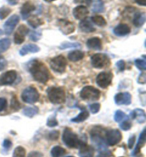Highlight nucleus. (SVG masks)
Instances as JSON below:
<instances>
[{
  "mask_svg": "<svg viewBox=\"0 0 146 157\" xmlns=\"http://www.w3.org/2000/svg\"><path fill=\"white\" fill-rule=\"evenodd\" d=\"M29 71L36 81L46 83L49 79V71L47 67L41 62L33 60L29 66Z\"/></svg>",
  "mask_w": 146,
  "mask_h": 157,
  "instance_id": "obj_1",
  "label": "nucleus"
},
{
  "mask_svg": "<svg viewBox=\"0 0 146 157\" xmlns=\"http://www.w3.org/2000/svg\"><path fill=\"white\" fill-rule=\"evenodd\" d=\"M63 142L69 148L77 149L81 144L82 142L78 138V136L69 129H65L62 136Z\"/></svg>",
  "mask_w": 146,
  "mask_h": 157,
  "instance_id": "obj_2",
  "label": "nucleus"
},
{
  "mask_svg": "<svg viewBox=\"0 0 146 157\" xmlns=\"http://www.w3.org/2000/svg\"><path fill=\"white\" fill-rule=\"evenodd\" d=\"M49 100L53 104H61L65 102L66 95L64 90L61 87H52L47 91Z\"/></svg>",
  "mask_w": 146,
  "mask_h": 157,
  "instance_id": "obj_3",
  "label": "nucleus"
},
{
  "mask_svg": "<svg viewBox=\"0 0 146 157\" xmlns=\"http://www.w3.org/2000/svg\"><path fill=\"white\" fill-rule=\"evenodd\" d=\"M80 96L84 100L96 101L100 98L101 93L95 87L92 86H86L81 91Z\"/></svg>",
  "mask_w": 146,
  "mask_h": 157,
  "instance_id": "obj_4",
  "label": "nucleus"
},
{
  "mask_svg": "<svg viewBox=\"0 0 146 157\" xmlns=\"http://www.w3.org/2000/svg\"><path fill=\"white\" fill-rule=\"evenodd\" d=\"M22 99L29 104H34L39 99V93L34 87H28L22 94Z\"/></svg>",
  "mask_w": 146,
  "mask_h": 157,
  "instance_id": "obj_5",
  "label": "nucleus"
},
{
  "mask_svg": "<svg viewBox=\"0 0 146 157\" xmlns=\"http://www.w3.org/2000/svg\"><path fill=\"white\" fill-rule=\"evenodd\" d=\"M66 59L63 56H58L53 58L51 60V68L53 71L57 72V73H64L66 70Z\"/></svg>",
  "mask_w": 146,
  "mask_h": 157,
  "instance_id": "obj_6",
  "label": "nucleus"
},
{
  "mask_svg": "<svg viewBox=\"0 0 146 157\" xmlns=\"http://www.w3.org/2000/svg\"><path fill=\"white\" fill-rule=\"evenodd\" d=\"M105 142L109 146H114L122 140V134L118 129H110L105 134Z\"/></svg>",
  "mask_w": 146,
  "mask_h": 157,
  "instance_id": "obj_7",
  "label": "nucleus"
},
{
  "mask_svg": "<svg viewBox=\"0 0 146 157\" xmlns=\"http://www.w3.org/2000/svg\"><path fill=\"white\" fill-rule=\"evenodd\" d=\"M91 64L96 68H103L109 64V58L103 53H96L91 57Z\"/></svg>",
  "mask_w": 146,
  "mask_h": 157,
  "instance_id": "obj_8",
  "label": "nucleus"
},
{
  "mask_svg": "<svg viewBox=\"0 0 146 157\" xmlns=\"http://www.w3.org/2000/svg\"><path fill=\"white\" fill-rule=\"evenodd\" d=\"M113 75L111 73L102 72L96 78V83L101 88H106L111 84Z\"/></svg>",
  "mask_w": 146,
  "mask_h": 157,
  "instance_id": "obj_9",
  "label": "nucleus"
},
{
  "mask_svg": "<svg viewBox=\"0 0 146 157\" xmlns=\"http://www.w3.org/2000/svg\"><path fill=\"white\" fill-rule=\"evenodd\" d=\"M17 74L15 71H9L0 75V86H9L14 83L17 79Z\"/></svg>",
  "mask_w": 146,
  "mask_h": 157,
  "instance_id": "obj_10",
  "label": "nucleus"
},
{
  "mask_svg": "<svg viewBox=\"0 0 146 157\" xmlns=\"http://www.w3.org/2000/svg\"><path fill=\"white\" fill-rule=\"evenodd\" d=\"M57 26L60 31L65 35H69L75 30V26L71 21L66 19H60L57 21Z\"/></svg>",
  "mask_w": 146,
  "mask_h": 157,
  "instance_id": "obj_11",
  "label": "nucleus"
},
{
  "mask_svg": "<svg viewBox=\"0 0 146 157\" xmlns=\"http://www.w3.org/2000/svg\"><path fill=\"white\" fill-rule=\"evenodd\" d=\"M29 32V29L25 25H21L16 31L14 36V41L16 44H21L24 41L26 35Z\"/></svg>",
  "mask_w": 146,
  "mask_h": 157,
  "instance_id": "obj_12",
  "label": "nucleus"
},
{
  "mask_svg": "<svg viewBox=\"0 0 146 157\" xmlns=\"http://www.w3.org/2000/svg\"><path fill=\"white\" fill-rule=\"evenodd\" d=\"M19 21V17L17 15H13L5 22L4 25V32L6 34L10 35L14 31L15 26L17 25Z\"/></svg>",
  "mask_w": 146,
  "mask_h": 157,
  "instance_id": "obj_13",
  "label": "nucleus"
},
{
  "mask_svg": "<svg viewBox=\"0 0 146 157\" xmlns=\"http://www.w3.org/2000/svg\"><path fill=\"white\" fill-rule=\"evenodd\" d=\"M114 100L118 105H128L131 103L132 97L129 93H120L116 95Z\"/></svg>",
  "mask_w": 146,
  "mask_h": 157,
  "instance_id": "obj_14",
  "label": "nucleus"
},
{
  "mask_svg": "<svg viewBox=\"0 0 146 157\" xmlns=\"http://www.w3.org/2000/svg\"><path fill=\"white\" fill-rule=\"evenodd\" d=\"M89 14V11L86 6L84 5H80L74 8L73 11V17L76 19L83 20L86 19V17Z\"/></svg>",
  "mask_w": 146,
  "mask_h": 157,
  "instance_id": "obj_15",
  "label": "nucleus"
},
{
  "mask_svg": "<svg viewBox=\"0 0 146 157\" xmlns=\"http://www.w3.org/2000/svg\"><path fill=\"white\" fill-rule=\"evenodd\" d=\"M93 147L89 146L86 144L82 143L79 147V156L80 157H93L94 156Z\"/></svg>",
  "mask_w": 146,
  "mask_h": 157,
  "instance_id": "obj_16",
  "label": "nucleus"
},
{
  "mask_svg": "<svg viewBox=\"0 0 146 157\" xmlns=\"http://www.w3.org/2000/svg\"><path fill=\"white\" fill-rule=\"evenodd\" d=\"M35 10V6L30 2H25L21 8V14L24 19H26L30 15L31 12H32Z\"/></svg>",
  "mask_w": 146,
  "mask_h": 157,
  "instance_id": "obj_17",
  "label": "nucleus"
},
{
  "mask_svg": "<svg viewBox=\"0 0 146 157\" xmlns=\"http://www.w3.org/2000/svg\"><path fill=\"white\" fill-rule=\"evenodd\" d=\"M131 117L140 124L144 123L146 120L145 111L142 109H136L131 113Z\"/></svg>",
  "mask_w": 146,
  "mask_h": 157,
  "instance_id": "obj_18",
  "label": "nucleus"
},
{
  "mask_svg": "<svg viewBox=\"0 0 146 157\" xmlns=\"http://www.w3.org/2000/svg\"><path fill=\"white\" fill-rule=\"evenodd\" d=\"M79 28L81 31L85 33H91L96 31V29L94 28L91 21L88 19H84L81 21Z\"/></svg>",
  "mask_w": 146,
  "mask_h": 157,
  "instance_id": "obj_19",
  "label": "nucleus"
},
{
  "mask_svg": "<svg viewBox=\"0 0 146 157\" xmlns=\"http://www.w3.org/2000/svg\"><path fill=\"white\" fill-rule=\"evenodd\" d=\"M113 32L116 35L118 36H125L131 32V29L126 24H119L114 29Z\"/></svg>",
  "mask_w": 146,
  "mask_h": 157,
  "instance_id": "obj_20",
  "label": "nucleus"
},
{
  "mask_svg": "<svg viewBox=\"0 0 146 157\" xmlns=\"http://www.w3.org/2000/svg\"><path fill=\"white\" fill-rule=\"evenodd\" d=\"M39 48L35 44H28L22 47L20 50L19 53L21 56H25L28 53H34L39 51Z\"/></svg>",
  "mask_w": 146,
  "mask_h": 157,
  "instance_id": "obj_21",
  "label": "nucleus"
},
{
  "mask_svg": "<svg viewBox=\"0 0 146 157\" xmlns=\"http://www.w3.org/2000/svg\"><path fill=\"white\" fill-rule=\"evenodd\" d=\"M87 46L93 50H101L102 48V43L99 38L94 37L89 39L87 41Z\"/></svg>",
  "mask_w": 146,
  "mask_h": 157,
  "instance_id": "obj_22",
  "label": "nucleus"
},
{
  "mask_svg": "<svg viewBox=\"0 0 146 157\" xmlns=\"http://www.w3.org/2000/svg\"><path fill=\"white\" fill-rule=\"evenodd\" d=\"M91 5V10L93 12H103L104 10V4H103V0H92Z\"/></svg>",
  "mask_w": 146,
  "mask_h": 157,
  "instance_id": "obj_23",
  "label": "nucleus"
},
{
  "mask_svg": "<svg viewBox=\"0 0 146 157\" xmlns=\"http://www.w3.org/2000/svg\"><path fill=\"white\" fill-rule=\"evenodd\" d=\"M145 143V129H143V132H141L140 137H139L138 144H137V146H136V149H135V150H134L132 155L133 156L136 155V154L140 153L141 148L144 146Z\"/></svg>",
  "mask_w": 146,
  "mask_h": 157,
  "instance_id": "obj_24",
  "label": "nucleus"
},
{
  "mask_svg": "<svg viewBox=\"0 0 146 157\" xmlns=\"http://www.w3.org/2000/svg\"><path fill=\"white\" fill-rule=\"evenodd\" d=\"M145 13L138 12L135 14L133 19V24L137 27H140L142 26L145 22Z\"/></svg>",
  "mask_w": 146,
  "mask_h": 157,
  "instance_id": "obj_25",
  "label": "nucleus"
},
{
  "mask_svg": "<svg viewBox=\"0 0 146 157\" xmlns=\"http://www.w3.org/2000/svg\"><path fill=\"white\" fill-rule=\"evenodd\" d=\"M68 57H69V59L71 60V61L76 62L84 58V53L81 51L76 50L69 53L68 55Z\"/></svg>",
  "mask_w": 146,
  "mask_h": 157,
  "instance_id": "obj_26",
  "label": "nucleus"
},
{
  "mask_svg": "<svg viewBox=\"0 0 146 157\" xmlns=\"http://www.w3.org/2000/svg\"><path fill=\"white\" fill-rule=\"evenodd\" d=\"M28 24L33 28H37L44 24V21L37 16H31L28 17Z\"/></svg>",
  "mask_w": 146,
  "mask_h": 157,
  "instance_id": "obj_27",
  "label": "nucleus"
},
{
  "mask_svg": "<svg viewBox=\"0 0 146 157\" xmlns=\"http://www.w3.org/2000/svg\"><path fill=\"white\" fill-rule=\"evenodd\" d=\"M39 113V109L37 107H27L23 109V114L28 117H33Z\"/></svg>",
  "mask_w": 146,
  "mask_h": 157,
  "instance_id": "obj_28",
  "label": "nucleus"
},
{
  "mask_svg": "<svg viewBox=\"0 0 146 157\" xmlns=\"http://www.w3.org/2000/svg\"><path fill=\"white\" fill-rule=\"evenodd\" d=\"M65 154H66V150L59 146H56L51 151V154L52 157H61Z\"/></svg>",
  "mask_w": 146,
  "mask_h": 157,
  "instance_id": "obj_29",
  "label": "nucleus"
},
{
  "mask_svg": "<svg viewBox=\"0 0 146 157\" xmlns=\"http://www.w3.org/2000/svg\"><path fill=\"white\" fill-rule=\"evenodd\" d=\"M89 117V112L86 110H84L82 111L78 115H77L75 117H73L71 119V122H76V123H78V122H84L86 120V119Z\"/></svg>",
  "mask_w": 146,
  "mask_h": 157,
  "instance_id": "obj_30",
  "label": "nucleus"
},
{
  "mask_svg": "<svg viewBox=\"0 0 146 157\" xmlns=\"http://www.w3.org/2000/svg\"><path fill=\"white\" fill-rule=\"evenodd\" d=\"M10 44L11 41L10 39H8V38L0 40V54L7 50V49L10 48Z\"/></svg>",
  "mask_w": 146,
  "mask_h": 157,
  "instance_id": "obj_31",
  "label": "nucleus"
},
{
  "mask_svg": "<svg viewBox=\"0 0 146 157\" xmlns=\"http://www.w3.org/2000/svg\"><path fill=\"white\" fill-rule=\"evenodd\" d=\"M91 20L94 24L98 26H105L106 25V21L101 16H93V17H92Z\"/></svg>",
  "mask_w": 146,
  "mask_h": 157,
  "instance_id": "obj_32",
  "label": "nucleus"
},
{
  "mask_svg": "<svg viewBox=\"0 0 146 157\" xmlns=\"http://www.w3.org/2000/svg\"><path fill=\"white\" fill-rule=\"evenodd\" d=\"M26 150L22 147H17L15 148L13 152V157H25Z\"/></svg>",
  "mask_w": 146,
  "mask_h": 157,
  "instance_id": "obj_33",
  "label": "nucleus"
},
{
  "mask_svg": "<svg viewBox=\"0 0 146 157\" xmlns=\"http://www.w3.org/2000/svg\"><path fill=\"white\" fill-rule=\"evenodd\" d=\"M126 118H127V116L125 115V114L121 110L116 111L115 113V115H114V120H115L116 122H120L122 120H124V119H126Z\"/></svg>",
  "mask_w": 146,
  "mask_h": 157,
  "instance_id": "obj_34",
  "label": "nucleus"
},
{
  "mask_svg": "<svg viewBox=\"0 0 146 157\" xmlns=\"http://www.w3.org/2000/svg\"><path fill=\"white\" fill-rule=\"evenodd\" d=\"M11 13V9L7 6H2L0 8V19H5Z\"/></svg>",
  "mask_w": 146,
  "mask_h": 157,
  "instance_id": "obj_35",
  "label": "nucleus"
},
{
  "mask_svg": "<svg viewBox=\"0 0 146 157\" xmlns=\"http://www.w3.org/2000/svg\"><path fill=\"white\" fill-rule=\"evenodd\" d=\"M135 64L137 68L141 71H144L146 69V61L145 60L137 59L135 60Z\"/></svg>",
  "mask_w": 146,
  "mask_h": 157,
  "instance_id": "obj_36",
  "label": "nucleus"
},
{
  "mask_svg": "<svg viewBox=\"0 0 146 157\" xmlns=\"http://www.w3.org/2000/svg\"><path fill=\"white\" fill-rule=\"evenodd\" d=\"M11 107H12V108L13 109H14L15 111H17L19 110L20 109V107H21V105H20V103L18 100L17 99V98L15 97H13V98L11 100Z\"/></svg>",
  "mask_w": 146,
  "mask_h": 157,
  "instance_id": "obj_37",
  "label": "nucleus"
},
{
  "mask_svg": "<svg viewBox=\"0 0 146 157\" xmlns=\"http://www.w3.org/2000/svg\"><path fill=\"white\" fill-rule=\"evenodd\" d=\"M80 44L78 43H64L61 45L59 48L61 49H65V48H76V47H79Z\"/></svg>",
  "mask_w": 146,
  "mask_h": 157,
  "instance_id": "obj_38",
  "label": "nucleus"
},
{
  "mask_svg": "<svg viewBox=\"0 0 146 157\" xmlns=\"http://www.w3.org/2000/svg\"><path fill=\"white\" fill-rule=\"evenodd\" d=\"M131 123L129 122L128 120H124L123 122H121L120 124V127L124 131H127L131 128Z\"/></svg>",
  "mask_w": 146,
  "mask_h": 157,
  "instance_id": "obj_39",
  "label": "nucleus"
},
{
  "mask_svg": "<svg viewBox=\"0 0 146 157\" xmlns=\"http://www.w3.org/2000/svg\"><path fill=\"white\" fill-rule=\"evenodd\" d=\"M58 137H59V132L57 131V130L49 132V134H48L49 140H50L51 141L57 140H58Z\"/></svg>",
  "mask_w": 146,
  "mask_h": 157,
  "instance_id": "obj_40",
  "label": "nucleus"
},
{
  "mask_svg": "<svg viewBox=\"0 0 146 157\" xmlns=\"http://www.w3.org/2000/svg\"><path fill=\"white\" fill-rule=\"evenodd\" d=\"M100 107L101 105L99 103H93L90 106V110L93 114H96L100 110Z\"/></svg>",
  "mask_w": 146,
  "mask_h": 157,
  "instance_id": "obj_41",
  "label": "nucleus"
},
{
  "mask_svg": "<svg viewBox=\"0 0 146 157\" xmlns=\"http://www.w3.org/2000/svg\"><path fill=\"white\" fill-rule=\"evenodd\" d=\"M41 33L37 32V31H33L30 34V39L34 41H39L40 38H41Z\"/></svg>",
  "mask_w": 146,
  "mask_h": 157,
  "instance_id": "obj_42",
  "label": "nucleus"
},
{
  "mask_svg": "<svg viewBox=\"0 0 146 157\" xmlns=\"http://www.w3.org/2000/svg\"><path fill=\"white\" fill-rule=\"evenodd\" d=\"M7 107V101L4 98H0V112L4 111Z\"/></svg>",
  "mask_w": 146,
  "mask_h": 157,
  "instance_id": "obj_43",
  "label": "nucleus"
},
{
  "mask_svg": "<svg viewBox=\"0 0 146 157\" xmlns=\"http://www.w3.org/2000/svg\"><path fill=\"white\" fill-rule=\"evenodd\" d=\"M46 125L49 127H56V126H57V125H58V122H57V120L54 118L49 119L48 121H47Z\"/></svg>",
  "mask_w": 146,
  "mask_h": 157,
  "instance_id": "obj_44",
  "label": "nucleus"
},
{
  "mask_svg": "<svg viewBox=\"0 0 146 157\" xmlns=\"http://www.w3.org/2000/svg\"><path fill=\"white\" fill-rule=\"evenodd\" d=\"M6 66H7V61L4 57L0 56V71L4 70L6 68Z\"/></svg>",
  "mask_w": 146,
  "mask_h": 157,
  "instance_id": "obj_45",
  "label": "nucleus"
},
{
  "mask_svg": "<svg viewBox=\"0 0 146 157\" xmlns=\"http://www.w3.org/2000/svg\"><path fill=\"white\" fill-rule=\"evenodd\" d=\"M116 66H117V68H118V69L120 71H124V69H125V62L123 61V60H119V61H118L116 63Z\"/></svg>",
  "mask_w": 146,
  "mask_h": 157,
  "instance_id": "obj_46",
  "label": "nucleus"
},
{
  "mask_svg": "<svg viewBox=\"0 0 146 157\" xmlns=\"http://www.w3.org/2000/svg\"><path fill=\"white\" fill-rule=\"evenodd\" d=\"M92 0H74V2L76 4H84V5H91Z\"/></svg>",
  "mask_w": 146,
  "mask_h": 157,
  "instance_id": "obj_47",
  "label": "nucleus"
},
{
  "mask_svg": "<svg viewBox=\"0 0 146 157\" xmlns=\"http://www.w3.org/2000/svg\"><path fill=\"white\" fill-rule=\"evenodd\" d=\"M2 145H3V147L4 148V149L8 150V149H10L11 147H12V143L10 140H5L4 141V142H3V144H2Z\"/></svg>",
  "mask_w": 146,
  "mask_h": 157,
  "instance_id": "obj_48",
  "label": "nucleus"
},
{
  "mask_svg": "<svg viewBox=\"0 0 146 157\" xmlns=\"http://www.w3.org/2000/svg\"><path fill=\"white\" fill-rule=\"evenodd\" d=\"M135 142H136V136L135 135L131 136L128 140V149H132L133 147L135 144Z\"/></svg>",
  "mask_w": 146,
  "mask_h": 157,
  "instance_id": "obj_49",
  "label": "nucleus"
},
{
  "mask_svg": "<svg viewBox=\"0 0 146 157\" xmlns=\"http://www.w3.org/2000/svg\"><path fill=\"white\" fill-rule=\"evenodd\" d=\"M138 82L140 84H145L146 82V75L145 73H142L139 76Z\"/></svg>",
  "mask_w": 146,
  "mask_h": 157,
  "instance_id": "obj_50",
  "label": "nucleus"
},
{
  "mask_svg": "<svg viewBox=\"0 0 146 157\" xmlns=\"http://www.w3.org/2000/svg\"><path fill=\"white\" fill-rule=\"evenodd\" d=\"M44 155L41 152L39 151H31L28 154L27 157H43Z\"/></svg>",
  "mask_w": 146,
  "mask_h": 157,
  "instance_id": "obj_51",
  "label": "nucleus"
},
{
  "mask_svg": "<svg viewBox=\"0 0 146 157\" xmlns=\"http://www.w3.org/2000/svg\"><path fill=\"white\" fill-rule=\"evenodd\" d=\"M136 2L139 5L145 6L146 5V0H135Z\"/></svg>",
  "mask_w": 146,
  "mask_h": 157,
  "instance_id": "obj_52",
  "label": "nucleus"
},
{
  "mask_svg": "<svg viewBox=\"0 0 146 157\" xmlns=\"http://www.w3.org/2000/svg\"><path fill=\"white\" fill-rule=\"evenodd\" d=\"M18 1L19 0H7L8 3L11 4V5H15V4H17L18 3Z\"/></svg>",
  "mask_w": 146,
  "mask_h": 157,
  "instance_id": "obj_53",
  "label": "nucleus"
},
{
  "mask_svg": "<svg viewBox=\"0 0 146 157\" xmlns=\"http://www.w3.org/2000/svg\"><path fill=\"white\" fill-rule=\"evenodd\" d=\"M96 157H108V156H106V154H101Z\"/></svg>",
  "mask_w": 146,
  "mask_h": 157,
  "instance_id": "obj_54",
  "label": "nucleus"
},
{
  "mask_svg": "<svg viewBox=\"0 0 146 157\" xmlns=\"http://www.w3.org/2000/svg\"><path fill=\"white\" fill-rule=\"evenodd\" d=\"M44 1L46 2H52L53 1H55V0H44Z\"/></svg>",
  "mask_w": 146,
  "mask_h": 157,
  "instance_id": "obj_55",
  "label": "nucleus"
},
{
  "mask_svg": "<svg viewBox=\"0 0 146 157\" xmlns=\"http://www.w3.org/2000/svg\"><path fill=\"white\" fill-rule=\"evenodd\" d=\"M2 34H3V31H2L1 29H0V36H2Z\"/></svg>",
  "mask_w": 146,
  "mask_h": 157,
  "instance_id": "obj_56",
  "label": "nucleus"
},
{
  "mask_svg": "<svg viewBox=\"0 0 146 157\" xmlns=\"http://www.w3.org/2000/svg\"><path fill=\"white\" fill-rule=\"evenodd\" d=\"M67 157H74V156H67Z\"/></svg>",
  "mask_w": 146,
  "mask_h": 157,
  "instance_id": "obj_57",
  "label": "nucleus"
}]
</instances>
